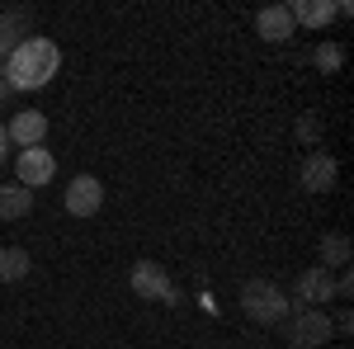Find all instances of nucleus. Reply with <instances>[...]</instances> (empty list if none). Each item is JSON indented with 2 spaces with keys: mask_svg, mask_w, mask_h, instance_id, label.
Masks as SVG:
<instances>
[{
  "mask_svg": "<svg viewBox=\"0 0 354 349\" xmlns=\"http://www.w3.org/2000/svg\"><path fill=\"white\" fill-rule=\"evenodd\" d=\"M335 175H340V165L330 151H307V161H302V189L307 194H330Z\"/></svg>",
  "mask_w": 354,
  "mask_h": 349,
  "instance_id": "nucleus-9",
  "label": "nucleus"
},
{
  "mask_svg": "<svg viewBox=\"0 0 354 349\" xmlns=\"http://www.w3.org/2000/svg\"><path fill=\"white\" fill-rule=\"evenodd\" d=\"M10 156V137H5V123H0V161Z\"/></svg>",
  "mask_w": 354,
  "mask_h": 349,
  "instance_id": "nucleus-19",
  "label": "nucleus"
},
{
  "mask_svg": "<svg viewBox=\"0 0 354 349\" xmlns=\"http://www.w3.org/2000/svg\"><path fill=\"white\" fill-rule=\"evenodd\" d=\"M293 297H298V307H317V302H330L335 297V274L322 265L302 269L298 283H293Z\"/></svg>",
  "mask_w": 354,
  "mask_h": 349,
  "instance_id": "nucleus-7",
  "label": "nucleus"
},
{
  "mask_svg": "<svg viewBox=\"0 0 354 349\" xmlns=\"http://www.w3.org/2000/svg\"><path fill=\"white\" fill-rule=\"evenodd\" d=\"M53 175H57V156L48 151V147H28V151H19V156H15V185L43 189Z\"/></svg>",
  "mask_w": 354,
  "mask_h": 349,
  "instance_id": "nucleus-5",
  "label": "nucleus"
},
{
  "mask_svg": "<svg viewBox=\"0 0 354 349\" xmlns=\"http://www.w3.org/2000/svg\"><path fill=\"white\" fill-rule=\"evenodd\" d=\"M62 203H66V213L71 217H95L104 208V185L95 180V175H76L66 194H62Z\"/></svg>",
  "mask_w": 354,
  "mask_h": 349,
  "instance_id": "nucleus-6",
  "label": "nucleus"
},
{
  "mask_svg": "<svg viewBox=\"0 0 354 349\" xmlns=\"http://www.w3.org/2000/svg\"><path fill=\"white\" fill-rule=\"evenodd\" d=\"M62 66V48L53 38H24L15 53L0 62V76L10 90H43Z\"/></svg>",
  "mask_w": 354,
  "mask_h": 349,
  "instance_id": "nucleus-1",
  "label": "nucleus"
},
{
  "mask_svg": "<svg viewBox=\"0 0 354 349\" xmlns=\"http://www.w3.org/2000/svg\"><path fill=\"white\" fill-rule=\"evenodd\" d=\"M345 265H350V236L345 232L322 236V269H345Z\"/></svg>",
  "mask_w": 354,
  "mask_h": 349,
  "instance_id": "nucleus-14",
  "label": "nucleus"
},
{
  "mask_svg": "<svg viewBox=\"0 0 354 349\" xmlns=\"http://www.w3.org/2000/svg\"><path fill=\"white\" fill-rule=\"evenodd\" d=\"M255 28H260L265 43H288L298 24H293V15H288V5H265V10L255 15Z\"/></svg>",
  "mask_w": 354,
  "mask_h": 349,
  "instance_id": "nucleus-10",
  "label": "nucleus"
},
{
  "mask_svg": "<svg viewBox=\"0 0 354 349\" xmlns=\"http://www.w3.org/2000/svg\"><path fill=\"white\" fill-rule=\"evenodd\" d=\"M10 95H15V90H10V85H5V76H0V104H5Z\"/></svg>",
  "mask_w": 354,
  "mask_h": 349,
  "instance_id": "nucleus-20",
  "label": "nucleus"
},
{
  "mask_svg": "<svg viewBox=\"0 0 354 349\" xmlns=\"http://www.w3.org/2000/svg\"><path fill=\"white\" fill-rule=\"evenodd\" d=\"M288 15H293V24H302V28H326L330 19H335V5H330V0H293Z\"/></svg>",
  "mask_w": 354,
  "mask_h": 349,
  "instance_id": "nucleus-12",
  "label": "nucleus"
},
{
  "mask_svg": "<svg viewBox=\"0 0 354 349\" xmlns=\"http://www.w3.org/2000/svg\"><path fill=\"white\" fill-rule=\"evenodd\" d=\"M33 208V189L24 185H0V222H15Z\"/></svg>",
  "mask_w": 354,
  "mask_h": 349,
  "instance_id": "nucleus-13",
  "label": "nucleus"
},
{
  "mask_svg": "<svg viewBox=\"0 0 354 349\" xmlns=\"http://www.w3.org/2000/svg\"><path fill=\"white\" fill-rule=\"evenodd\" d=\"M340 62H345V48H340V43H322V48H317V66H322V71H340Z\"/></svg>",
  "mask_w": 354,
  "mask_h": 349,
  "instance_id": "nucleus-16",
  "label": "nucleus"
},
{
  "mask_svg": "<svg viewBox=\"0 0 354 349\" xmlns=\"http://www.w3.org/2000/svg\"><path fill=\"white\" fill-rule=\"evenodd\" d=\"M330 326H335V335H350V330H354V317H350V312H340V317H330Z\"/></svg>",
  "mask_w": 354,
  "mask_h": 349,
  "instance_id": "nucleus-18",
  "label": "nucleus"
},
{
  "mask_svg": "<svg viewBox=\"0 0 354 349\" xmlns=\"http://www.w3.org/2000/svg\"><path fill=\"white\" fill-rule=\"evenodd\" d=\"M28 19H33L28 10H5V15H0V62H5V57L15 53L19 43H24Z\"/></svg>",
  "mask_w": 354,
  "mask_h": 349,
  "instance_id": "nucleus-11",
  "label": "nucleus"
},
{
  "mask_svg": "<svg viewBox=\"0 0 354 349\" xmlns=\"http://www.w3.org/2000/svg\"><path fill=\"white\" fill-rule=\"evenodd\" d=\"M283 321H288V345L293 349H322L335 335V326L322 307H293Z\"/></svg>",
  "mask_w": 354,
  "mask_h": 349,
  "instance_id": "nucleus-3",
  "label": "nucleus"
},
{
  "mask_svg": "<svg viewBox=\"0 0 354 349\" xmlns=\"http://www.w3.org/2000/svg\"><path fill=\"white\" fill-rule=\"evenodd\" d=\"M5 137H10V147H43V137H48V113H38V109H24V113H15L10 123H5Z\"/></svg>",
  "mask_w": 354,
  "mask_h": 349,
  "instance_id": "nucleus-8",
  "label": "nucleus"
},
{
  "mask_svg": "<svg viewBox=\"0 0 354 349\" xmlns=\"http://www.w3.org/2000/svg\"><path fill=\"white\" fill-rule=\"evenodd\" d=\"M317 133H322V128H317V118H302V123H298V137H302V142H317Z\"/></svg>",
  "mask_w": 354,
  "mask_h": 349,
  "instance_id": "nucleus-17",
  "label": "nucleus"
},
{
  "mask_svg": "<svg viewBox=\"0 0 354 349\" xmlns=\"http://www.w3.org/2000/svg\"><path fill=\"white\" fill-rule=\"evenodd\" d=\"M28 279V255L19 245H0V283H19Z\"/></svg>",
  "mask_w": 354,
  "mask_h": 349,
  "instance_id": "nucleus-15",
  "label": "nucleus"
},
{
  "mask_svg": "<svg viewBox=\"0 0 354 349\" xmlns=\"http://www.w3.org/2000/svg\"><path fill=\"white\" fill-rule=\"evenodd\" d=\"M133 293L142 302H165V307H175V302H185V293L170 283V274L161 265H151V260H137L133 269Z\"/></svg>",
  "mask_w": 354,
  "mask_h": 349,
  "instance_id": "nucleus-4",
  "label": "nucleus"
},
{
  "mask_svg": "<svg viewBox=\"0 0 354 349\" xmlns=\"http://www.w3.org/2000/svg\"><path fill=\"white\" fill-rule=\"evenodd\" d=\"M241 312L250 317V321H260V326H279L288 312H293V302H288V293H283L279 283L250 279V283L241 288Z\"/></svg>",
  "mask_w": 354,
  "mask_h": 349,
  "instance_id": "nucleus-2",
  "label": "nucleus"
}]
</instances>
